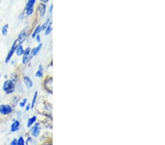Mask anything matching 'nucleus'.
Returning <instances> with one entry per match:
<instances>
[{
    "label": "nucleus",
    "instance_id": "nucleus-25",
    "mask_svg": "<svg viewBox=\"0 0 165 145\" xmlns=\"http://www.w3.org/2000/svg\"><path fill=\"white\" fill-rule=\"evenodd\" d=\"M52 8H53V5H51V7H50V13H52Z\"/></svg>",
    "mask_w": 165,
    "mask_h": 145
},
{
    "label": "nucleus",
    "instance_id": "nucleus-10",
    "mask_svg": "<svg viewBox=\"0 0 165 145\" xmlns=\"http://www.w3.org/2000/svg\"><path fill=\"white\" fill-rule=\"evenodd\" d=\"M39 12L41 18H43L46 12V5H44V4H41V5H39Z\"/></svg>",
    "mask_w": 165,
    "mask_h": 145
},
{
    "label": "nucleus",
    "instance_id": "nucleus-23",
    "mask_svg": "<svg viewBox=\"0 0 165 145\" xmlns=\"http://www.w3.org/2000/svg\"><path fill=\"white\" fill-rule=\"evenodd\" d=\"M41 1L42 2H43V3H47L48 1H49V0H41Z\"/></svg>",
    "mask_w": 165,
    "mask_h": 145
},
{
    "label": "nucleus",
    "instance_id": "nucleus-22",
    "mask_svg": "<svg viewBox=\"0 0 165 145\" xmlns=\"http://www.w3.org/2000/svg\"><path fill=\"white\" fill-rule=\"evenodd\" d=\"M10 145H17V139L16 138H15V139L12 141L11 143H10Z\"/></svg>",
    "mask_w": 165,
    "mask_h": 145
},
{
    "label": "nucleus",
    "instance_id": "nucleus-4",
    "mask_svg": "<svg viewBox=\"0 0 165 145\" xmlns=\"http://www.w3.org/2000/svg\"><path fill=\"white\" fill-rule=\"evenodd\" d=\"M35 1L36 0H29L28 2H27V5L26 7V12L28 16H30V15L32 13L33 7L35 3Z\"/></svg>",
    "mask_w": 165,
    "mask_h": 145
},
{
    "label": "nucleus",
    "instance_id": "nucleus-1",
    "mask_svg": "<svg viewBox=\"0 0 165 145\" xmlns=\"http://www.w3.org/2000/svg\"><path fill=\"white\" fill-rule=\"evenodd\" d=\"M3 90L7 94L12 93L15 90V85L10 80H7L5 81L3 85Z\"/></svg>",
    "mask_w": 165,
    "mask_h": 145
},
{
    "label": "nucleus",
    "instance_id": "nucleus-11",
    "mask_svg": "<svg viewBox=\"0 0 165 145\" xmlns=\"http://www.w3.org/2000/svg\"><path fill=\"white\" fill-rule=\"evenodd\" d=\"M24 48H23V46L22 45L18 46L17 48L16 49V52L17 54V55L18 56H22L24 54Z\"/></svg>",
    "mask_w": 165,
    "mask_h": 145
},
{
    "label": "nucleus",
    "instance_id": "nucleus-14",
    "mask_svg": "<svg viewBox=\"0 0 165 145\" xmlns=\"http://www.w3.org/2000/svg\"><path fill=\"white\" fill-rule=\"evenodd\" d=\"M52 22H50L49 24H48V25L47 26V27H46V32H45V35H49L51 32H52Z\"/></svg>",
    "mask_w": 165,
    "mask_h": 145
},
{
    "label": "nucleus",
    "instance_id": "nucleus-3",
    "mask_svg": "<svg viewBox=\"0 0 165 145\" xmlns=\"http://www.w3.org/2000/svg\"><path fill=\"white\" fill-rule=\"evenodd\" d=\"M12 111V107L9 105H2L0 106V113L3 115H8Z\"/></svg>",
    "mask_w": 165,
    "mask_h": 145
},
{
    "label": "nucleus",
    "instance_id": "nucleus-26",
    "mask_svg": "<svg viewBox=\"0 0 165 145\" xmlns=\"http://www.w3.org/2000/svg\"><path fill=\"white\" fill-rule=\"evenodd\" d=\"M37 41L38 42H40V37L38 36V37H37Z\"/></svg>",
    "mask_w": 165,
    "mask_h": 145
},
{
    "label": "nucleus",
    "instance_id": "nucleus-2",
    "mask_svg": "<svg viewBox=\"0 0 165 145\" xmlns=\"http://www.w3.org/2000/svg\"><path fill=\"white\" fill-rule=\"evenodd\" d=\"M22 42H21L18 39H17L16 41L14 42L13 45H12V48H11V50H10V51L9 54H8V56H7V58H6V60H5V62H9L10 60V59H11V57L12 56V54H13L14 51H16V49L17 48V47H18V46L22 45Z\"/></svg>",
    "mask_w": 165,
    "mask_h": 145
},
{
    "label": "nucleus",
    "instance_id": "nucleus-13",
    "mask_svg": "<svg viewBox=\"0 0 165 145\" xmlns=\"http://www.w3.org/2000/svg\"><path fill=\"white\" fill-rule=\"evenodd\" d=\"M36 119H37V118H36V117H32V118L29 119L28 122H27V127H28V128L31 127V126L34 123H35V122L36 121Z\"/></svg>",
    "mask_w": 165,
    "mask_h": 145
},
{
    "label": "nucleus",
    "instance_id": "nucleus-16",
    "mask_svg": "<svg viewBox=\"0 0 165 145\" xmlns=\"http://www.w3.org/2000/svg\"><path fill=\"white\" fill-rule=\"evenodd\" d=\"M8 25L6 24L2 27V32L3 35H6L8 34Z\"/></svg>",
    "mask_w": 165,
    "mask_h": 145
},
{
    "label": "nucleus",
    "instance_id": "nucleus-6",
    "mask_svg": "<svg viewBox=\"0 0 165 145\" xmlns=\"http://www.w3.org/2000/svg\"><path fill=\"white\" fill-rule=\"evenodd\" d=\"M30 51H31L30 48H27L24 51V57L22 59V62L24 63V64H26V63L29 60V59H30V57H29Z\"/></svg>",
    "mask_w": 165,
    "mask_h": 145
},
{
    "label": "nucleus",
    "instance_id": "nucleus-15",
    "mask_svg": "<svg viewBox=\"0 0 165 145\" xmlns=\"http://www.w3.org/2000/svg\"><path fill=\"white\" fill-rule=\"evenodd\" d=\"M36 76L38 78H42L43 76V68H42V66L40 65L39 70L37 71L36 73Z\"/></svg>",
    "mask_w": 165,
    "mask_h": 145
},
{
    "label": "nucleus",
    "instance_id": "nucleus-18",
    "mask_svg": "<svg viewBox=\"0 0 165 145\" xmlns=\"http://www.w3.org/2000/svg\"><path fill=\"white\" fill-rule=\"evenodd\" d=\"M40 31H41V27L38 26V27H37V28H36L35 31L33 32V34H32V37H33V38H35V37L36 36V35H37V34H38Z\"/></svg>",
    "mask_w": 165,
    "mask_h": 145
},
{
    "label": "nucleus",
    "instance_id": "nucleus-27",
    "mask_svg": "<svg viewBox=\"0 0 165 145\" xmlns=\"http://www.w3.org/2000/svg\"><path fill=\"white\" fill-rule=\"evenodd\" d=\"M0 76H1V74H0Z\"/></svg>",
    "mask_w": 165,
    "mask_h": 145
},
{
    "label": "nucleus",
    "instance_id": "nucleus-19",
    "mask_svg": "<svg viewBox=\"0 0 165 145\" xmlns=\"http://www.w3.org/2000/svg\"><path fill=\"white\" fill-rule=\"evenodd\" d=\"M37 97H38V92H35V94H34V97H33L32 102V108H34V106H35L36 99H37Z\"/></svg>",
    "mask_w": 165,
    "mask_h": 145
},
{
    "label": "nucleus",
    "instance_id": "nucleus-24",
    "mask_svg": "<svg viewBox=\"0 0 165 145\" xmlns=\"http://www.w3.org/2000/svg\"><path fill=\"white\" fill-rule=\"evenodd\" d=\"M29 109H30V106H29V105H27V108H26V111H29Z\"/></svg>",
    "mask_w": 165,
    "mask_h": 145
},
{
    "label": "nucleus",
    "instance_id": "nucleus-12",
    "mask_svg": "<svg viewBox=\"0 0 165 145\" xmlns=\"http://www.w3.org/2000/svg\"><path fill=\"white\" fill-rule=\"evenodd\" d=\"M41 47H42V44L41 43L38 46H37L35 48H34L32 52V56H36L38 54V53L40 51V50L41 49Z\"/></svg>",
    "mask_w": 165,
    "mask_h": 145
},
{
    "label": "nucleus",
    "instance_id": "nucleus-20",
    "mask_svg": "<svg viewBox=\"0 0 165 145\" xmlns=\"http://www.w3.org/2000/svg\"><path fill=\"white\" fill-rule=\"evenodd\" d=\"M48 23H50V19H48L47 22H46L45 24H43V26L41 27V31L43 30V29H46V27H47V26L48 25Z\"/></svg>",
    "mask_w": 165,
    "mask_h": 145
},
{
    "label": "nucleus",
    "instance_id": "nucleus-9",
    "mask_svg": "<svg viewBox=\"0 0 165 145\" xmlns=\"http://www.w3.org/2000/svg\"><path fill=\"white\" fill-rule=\"evenodd\" d=\"M24 84L25 85H26V87L29 89V88H31L32 87L33 85V83H32V81L30 79V78L27 77V76H24Z\"/></svg>",
    "mask_w": 165,
    "mask_h": 145
},
{
    "label": "nucleus",
    "instance_id": "nucleus-21",
    "mask_svg": "<svg viewBox=\"0 0 165 145\" xmlns=\"http://www.w3.org/2000/svg\"><path fill=\"white\" fill-rule=\"evenodd\" d=\"M27 100L26 99V98H24V100H23V101L20 104V106H21V107H24L25 104H27Z\"/></svg>",
    "mask_w": 165,
    "mask_h": 145
},
{
    "label": "nucleus",
    "instance_id": "nucleus-5",
    "mask_svg": "<svg viewBox=\"0 0 165 145\" xmlns=\"http://www.w3.org/2000/svg\"><path fill=\"white\" fill-rule=\"evenodd\" d=\"M31 133L34 137H38L39 136L40 133V124L36 123L34 127L32 128L31 130Z\"/></svg>",
    "mask_w": 165,
    "mask_h": 145
},
{
    "label": "nucleus",
    "instance_id": "nucleus-7",
    "mask_svg": "<svg viewBox=\"0 0 165 145\" xmlns=\"http://www.w3.org/2000/svg\"><path fill=\"white\" fill-rule=\"evenodd\" d=\"M19 128H20V123L16 120L11 125V127H10V131H11V132H12V133H14V132L18 131V130H19Z\"/></svg>",
    "mask_w": 165,
    "mask_h": 145
},
{
    "label": "nucleus",
    "instance_id": "nucleus-17",
    "mask_svg": "<svg viewBox=\"0 0 165 145\" xmlns=\"http://www.w3.org/2000/svg\"><path fill=\"white\" fill-rule=\"evenodd\" d=\"M17 145H25V142L23 137H19L18 140H17Z\"/></svg>",
    "mask_w": 165,
    "mask_h": 145
},
{
    "label": "nucleus",
    "instance_id": "nucleus-8",
    "mask_svg": "<svg viewBox=\"0 0 165 145\" xmlns=\"http://www.w3.org/2000/svg\"><path fill=\"white\" fill-rule=\"evenodd\" d=\"M52 81L53 80L52 78H49V79L45 81L46 89H47L51 92H52Z\"/></svg>",
    "mask_w": 165,
    "mask_h": 145
}]
</instances>
